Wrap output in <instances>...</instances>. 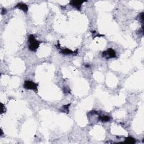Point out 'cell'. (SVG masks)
I'll list each match as a JSON object with an SVG mask.
<instances>
[{"label":"cell","mask_w":144,"mask_h":144,"mask_svg":"<svg viewBox=\"0 0 144 144\" xmlns=\"http://www.w3.org/2000/svg\"><path fill=\"white\" fill-rule=\"evenodd\" d=\"M85 66H86V67H87V68H90V65H85Z\"/></svg>","instance_id":"14"},{"label":"cell","mask_w":144,"mask_h":144,"mask_svg":"<svg viewBox=\"0 0 144 144\" xmlns=\"http://www.w3.org/2000/svg\"><path fill=\"white\" fill-rule=\"evenodd\" d=\"M85 1H70L69 4L72 6L76 9L78 10H81V7L82 4L85 2Z\"/></svg>","instance_id":"5"},{"label":"cell","mask_w":144,"mask_h":144,"mask_svg":"<svg viewBox=\"0 0 144 144\" xmlns=\"http://www.w3.org/2000/svg\"><path fill=\"white\" fill-rule=\"evenodd\" d=\"M63 92L64 93H69L70 92V90L68 87H64L63 88Z\"/></svg>","instance_id":"12"},{"label":"cell","mask_w":144,"mask_h":144,"mask_svg":"<svg viewBox=\"0 0 144 144\" xmlns=\"http://www.w3.org/2000/svg\"><path fill=\"white\" fill-rule=\"evenodd\" d=\"M6 13H7L6 10L5 9L2 8V10H1V14H2V15H5V14H6Z\"/></svg>","instance_id":"13"},{"label":"cell","mask_w":144,"mask_h":144,"mask_svg":"<svg viewBox=\"0 0 144 144\" xmlns=\"http://www.w3.org/2000/svg\"><path fill=\"white\" fill-rule=\"evenodd\" d=\"M56 47H57V48L58 49V50H59L60 53L63 55H69L77 54V50H75V51H73L72 50H70V49L67 48H61L60 47V44H57V45H56Z\"/></svg>","instance_id":"4"},{"label":"cell","mask_w":144,"mask_h":144,"mask_svg":"<svg viewBox=\"0 0 144 144\" xmlns=\"http://www.w3.org/2000/svg\"><path fill=\"white\" fill-rule=\"evenodd\" d=\"M102 57H104L106 59L115 58L117 57V55L115 51L113 48H108L102 53Z\"/></svg>","instance_id":"3"},{"label":"cell","mask_w":144,"mask_h":144,"mask_svg":"<svg viewBox=\"0 0 144 144\" xmlns=\"http://www.w3.org/2000/svg\"><path fill=\"white\" fill-rule=\"evenodd\" d=\"M98 120L103 123L108 122L110 121V117L108 116V115H103V116H102V115H99Z\"/></svg>","instance_id":"7"},{"label":"cell","mask_w":144,"mask_h":144,"mask_svg":"<svg viewBox=\"0 0 144 144\" xmlns=\"http://www.w3.org/2000/svg\"><path fill=\"white\" fill-rule=\"evenodd\" d=\"M2 135H3V131H2V130H1V136H2Z\"/></svg>","instance_id":"15"},{"label":"cell","mask_w":144,"mask_h":144,"mask_svg":"<svg viewBox=\"0 0 144 144\" xmlns=\"http://www.w3.org/2000/svg\"><path fill=\"white\" fill-rule=\"evenodd\" d=\"M38 84L32 81H25L23 84V87L26 90H31L35 91V93L38 92Z\"/></svg>","instance_id":"2"},{"label":"cell","mask_w":144,"mask_h":144,"mask_svg":"<svg viewBox=\"0 0 144 144\" xmlns=\"http://www.w3.org/2000/svg\"><path fill=\"white\" fill-rule=\"evenodd\" d=\"M5 112V106L3 104H1V114L4 113Z\"/></svg>","instance_id":"11"},{"label":"cell","mask_w":144,"mask_h":144,"mask_svg":"<svg viewBox=\"0 0 144 144\" xmlns=\"http://www.w3.org/2000/svg\"><path fill=\"white\" fill-rule=\"evenodd\" d=\"M136 142V139L132 137H127L126 138L125 140H124V143L126 144H133Z\"/></svg>","instance_id":"8"},{"label":"cell","mask_w":144,"mask_h":144,"mask_svg":"<svg viewBox=\"0 0 144 144\" xmlns=\"http://www.w3.org/2000/svg\"><path fill=\"white\" fill-rule=\"evenodd\" d=\"M139 20L141 22V23L142 24L143 23V21H144V13H140L139 15Z\"/></svg>","instance_id":"10"},{"label":"cell","mask_w":144,"mask_h":144,"mask_svg":"<svg viewBox=\"0 0 144 144\" xmlns=\"http://www.w3.org/2000/svg\"><path fill=\"white\" fill-rule=\"evenodd\" d=\"M42 42V41H38L35 39L33 35H29L28 37V43H29L28 48L31 51L36 52Z\"/></svg>","instance_id":"1"},{"label":"cell","mask_w":144,"mask_h":144,"mask_svg":"<svg viewBox=\"0 0 144 144\" xmlns=\"http://www.w3.org/2000/svg\"><path fill=\"white\" fill-rule=\"evenodd\" d=\"M71 104H68L64 105L60 109V111L62 113H69V108Z\"/></svg>","instance_id":"9"},{"label":"cell","mask_w":144,"mask_h":144,"mask_svg":"<svg viewBox=\"0 0 144 144\" xmlns=\"http://www.w3.org/2000/svg\"><path fill=\"white\" fill-rule=\"evenodd\" d=\"M14 8L21 10L22 11L24 12L25 13H26L28 11V6L23 2L18 3V4L14 7Z\"/></svg>","instance_id":"6"}]
</instances>
